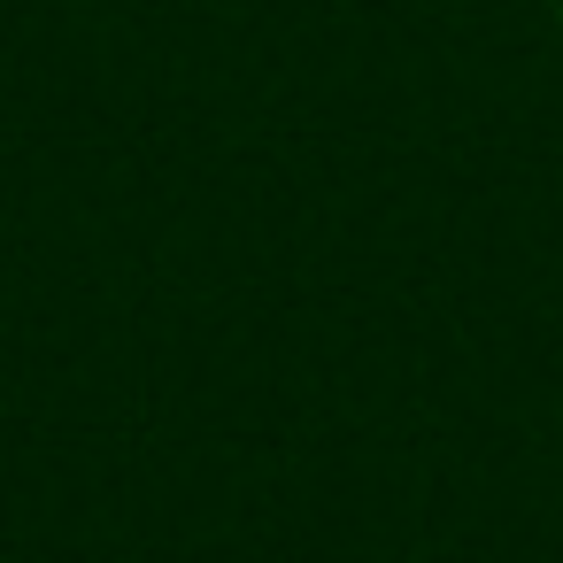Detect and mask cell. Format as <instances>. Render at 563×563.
Wrapping results in <instances>:
<instances>
[]
</instances>
